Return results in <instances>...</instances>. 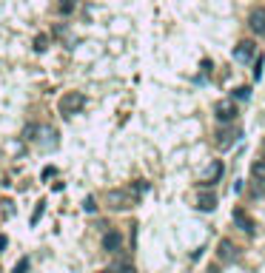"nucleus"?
I'll return each mask as SVG.
<instances>
[{"label":"nucleus","mask_w":265,"mask_h":273,"mask_svg":"<svg viewBox=\"0 0 265 273\" xmlns=\"http://www.w3.org/2000/svg\"><path fill=\"white\" fill-rule=\"evenodd\" d=\"M120 248H123L120 231H109V233L103 236V251H106V253H120Z\"/></svg>","instance_id":"5"},{"label":"nucleus","mask_w":265,"mask_h":273,"mask_svg":"<svg viewBox=\"0 0 265 273\" xmlns=\"http://www.w3.org/2000/svg\"><path fill=\"white\" fill-rule=\"evenodd\" d=\"M220 174H222V165H220V162H214V165L208 168V179L214 182V179H220Z\"/></svg>","instance_id":"14"},{"label":"nucleus","mask_w":265,"mask_h":273,"mask_svg":"<svg viewBox=\"0 0 265 273\" xmlns=\"http://www.w3.org/2000/svg\"><path fill=\"white\" fill-rule=\"evenodd\" d=\"M197 208L199 210H214L217 208V196L208 191H199L197 193Z\"/></svg>","instance_id":"8"},{"label":"nucleus","mask_w":265,"mask_h":273,"mask_svg":"<svg viewBox=\"0 0 265 273\" xmlns=\"http://www.w3.org/2000/svg\"><path fill=\"white\" fill-rule=\"evenodd\" d=\"M26 271H29V259L23 256V259H20V262L15 265V273H26Z\"/></svg>","instance_id":"16"},{"label":"nucleus","mask_w":265,"mask_h":273,"mask_svg":"<svg viewBox=\"0 0 265 273\" xmlns=\"http://www.w3.org/2000/svg\"><path fill=\"white\" fill-rule=\"evenodd\" d=\"M248 94H251V88H245V85H243V88H237V97H240V100H245Z\"/></svg>","instance_id":"19"},{"label":"nucleus","mask_w":265,"mask_h":273,"mask_svg":"<svg viewBox=\"0 0 265 273\" xmlns=\"http://www.w3.org/2000/svg\"><path fill=\"white\" fill-rule=\"evenodd\" d=\"M43 210H46V202H37V208H34V213H32V225H37V222H40Z\"/></svg>","instance_id":"13"},{"label":"nucleus","mask_w":265,"mask_h":273,"mask_svg":"<svg viewBox=\"0 0 265 273\" xmlns=\"http://www.w3.org/2000/svg\"><path fill=\"white\" fill-rule=\"evenodd\" d=\"M71 9H74V0H63V3H60V12H63V15H68Z\"/></svg>","instance_id":"17"},{"label":"nucleus","mask_w":265,"mask_h":273,"mask_svg":"<svg viewBox=\"0 0 265 273\" xmlns=\"http://www.w3.org/2000/svg\"><path fill=\"white\" fill-rule=\"evenodd\" d=\"M231 216H234V222H237V225L243 228L245 233H254V222L248 219V213H245L243 208H234V213H231Z\"/></svg>","instance_id":"7"},{"label":"nucleus","mask_w":265,"mask_h":273,"mask_svg":"<svg viewBox=\"0 0 265 273\" xmlns=\"http://www.w3.org/2000/svg\"><path fill=\"white\" fill-rule=\"evenodd\" d=\"M86 210H88V213H91V210H94V199H91V196H88V199H86V205H83Z\"/></svg>","instance_id":"20"},{"label":"nucleus","mask_w":265,"mask_h":273,"mask_svg":"<svg viewBox=\"0 0 265 273\" xmlns=\"http://www.w3.org/2000/svg\"><path fill=\"white\" fill-rule=\"evenodd\" d=\"M220 259H222V262H234V259H237V248L231 245V239L220 242Z\"/></svg>","instance_id":"9"},{"label":"nucleus","mask_w":265,"mask_h":273,"mask_svg":"<svg viewBox=\"0 0 265 273\" xmlns=\"http://www.w3.org/2000/svg\"><path fill=\"white\" fill-rule=\"evenodd\" d=\"M248 26H251V32L257 34V37H263V34H265V9H263V6L251 12V17H248Z\"/></svg>","instance_id":"4"},{"label":"nucleus","mask_w":265,"mask_h":273,"mask_svg":"<svg viewBox=\"0 0 265 273\" xmlns=\"http://www.w3.org/2000/svg\"><path fill=\"white\" fill-rule=\"evenodd\" d=\"M6 245H9V239H6V236H3V233H0V253H3V251H6Z\"/></svg>","instance_id":"21"},{"label":"nucleus","mask_w":265,"mask_h":273,"mask_svg":"<svg viewBox=\"0 0 265 273\" xmlns=\"http://www.w3.org/2000/svg\"><path fill=\"white\" fill-rule=\"evenodd\" d=\"M214 117L220 123H231L234 117H237V105H234V100H220L214 105Z\"/></svg>","instance_id":"3"},{"label":"nucleus","mask_w":265,"mask_h":273,"mask_svg":"<svg viewBox=\"0 0 265 273\" xmlns=\"http://www.w3.org/2000/svg\"><path fill=\"white\" fill-rule=\"evenodd\" d=\"M100 273H134L132 265H111V268H106V271H100Z\"/></svg>","instance_id":"12"},{"label":"nucleus","mask_w":265,"mask_h":273,"mask_svg":"<svg viewBox=\"0 0 265 273\" xmlns=\"http://www.w3.org/2000/svg\"><path fill=\"white\" fill-rule=\"evenodd\" d=\"M34 48L43 51V48H46V37H37V40H34Z\"/></svg>","instance_id":"18"},{"label":"nucleus","mask_w":265,"mask_h":273,"mask_svg":"<svg viewBox=\"0 0 265 273\" xmlns=\"http://www.w3.org/2000/svg\"><path fill=\"white\" fill-rule=\"evenodd\" d=\"M251 74H254L257 80L263 77V57H257V63H254V68H251Z\"/></svg>","instance_id":"15"},{"label":"nucleus","mask_w":265,"mask_h":273,"mask_svg":"<svg viewBox=\"0 0 265 273\" xmlns=\"http://www.w3.org/2000/svg\"><path fill=\"white\" fill-rule=\"evenodd\" d=\"M234 140H237V137H234L231 131H220V134H217V145H220V148H228Z\"/></svg>","instance_id":"11"},{"label":"nucleus","mask_w":265,"mask_h":273,"mask_svg":"<svg viewBox=\"0 0 265 273\" xmlns=\"http://www.w3.org/2000/svg\"><path fill=\"white\" fill-rule=\"evenodd\" d=\"M251 177H254V179H257V182H260V185L265 188V157L254 162V168H251Z\"/></svg>","instance_id":"10"},{"label":"nucleus","mask_w":265,"mask_h":273,"mask_svg":"<svg viewBox=\"0 0 265 273\" xmlns=\"http://www.w3.org/2000/svg\"><path fill=\"white\" fill-rule=\"evenodd\" d=\"M146 182H137L134 188H126V191H109V205L111 208H132V205H137V199H140V193H146Z\"/></svg>","instance_id":"1"},{"label":"nucleus","mask_w":265,"mask_h":273,"mask_svg":"<svg viewBox=\"0 0 265 273\" xmlns=\"http://www.w3.org/2000/svg\"><path fill=\"white\" fill-rule=\"evenodd\" d=\"M254 51H257V46H254L251 40H243L240 46L234 48V60H251V57H254Z\"/></svg>","instance_id":"6"},{"label":"nucleus","mask_w":265,"mask_h":273,"mask_svg":"<svg viewBox=\"0 0 265 273\" xmlns=\"http://www.w3.org/2000/svg\"><path fill=\"white\" fill-rule=\"evenodd\" d=\"M86 105V97L80 91H68V94L60 97V114L63 117H74V114H80Z\"/></svg>","instance_id":"2"}]
</instances>
